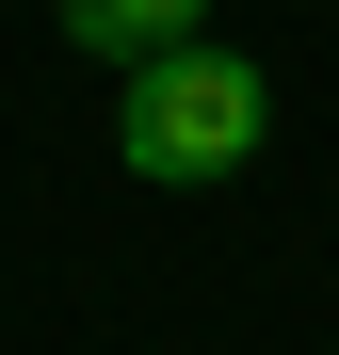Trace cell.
I'll return each mask as SVG.
<instances>
[{"label":"cell","instance_id":"obj_1","mask_svg":"<svg viewBox=\"0 0 339 355\" xmlns=\"http://www.w3.org/2000/svg\"><path fill=\"white\" fill-rule=\"evenodd\" d=\"M275 146V81L243 65V49H162V65H130V97H113V162L146 178V194H210V178H243Z\"/></svg>","mask_w":339,"mask_h":355},{"label":"cell","instance_id":"obj_2","mask_svg":"<svg viewBox=\"0 0 339 355\" xmlns=\"http://www.w3.org/2000/svg\"><path fill=\"white\" fill-rule=\"evenodd\" d=\"M65 17V49H97V65H162V49L210 33V0H49Z\"/></svg>","mask_w":339,"mask_h":355}]
</instances>
